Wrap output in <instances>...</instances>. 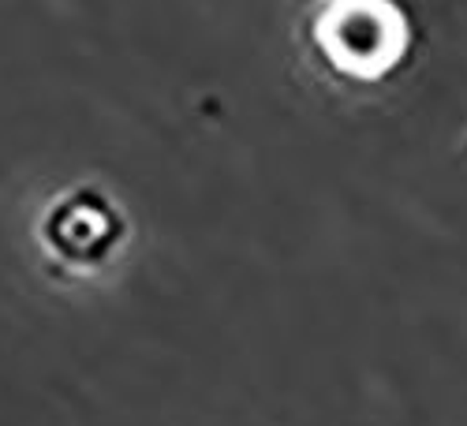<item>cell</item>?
<instances>
[{
	"mask_svg": "<svg viewBox=\"0 0 467 426\" xmlns=\"http://www.w3.org/2000/svg\"><path fill=\"white\" fill-rule=\"evenodd\" d=\"M318 37L337 68L367 79L400 53V23L378 0H337L318 26Z\"/></svg>",
	"mask_w": 467,
	"mask_h": 426,
	"instance_id": "cell-1",
	"label": "cell"
}]
</instances>
